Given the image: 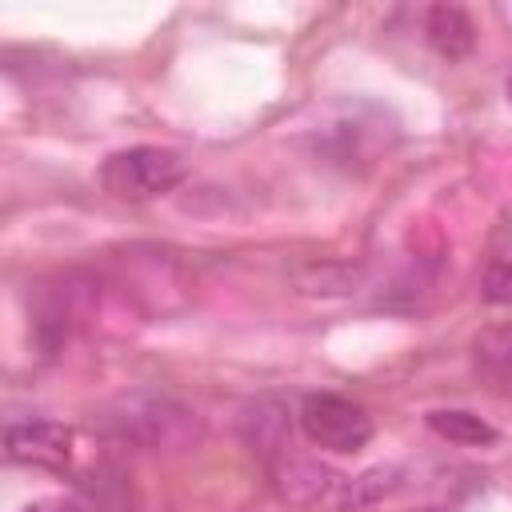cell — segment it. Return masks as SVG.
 Segmentation results:
<instances>
[{
	"label": "cell",
	"instance_id": "6da1fadb",
	"mask_svg": "<svg viewBox=\"0 0 512 512\" xmlns=\"http://www.w3.org/2000/svg\"><path fill=\"white\" fill-rule=\"evenodd\" d=\"M96 428L136 452H184L204 436V424L188 404L156 392H124L108 400L96 416Z\"/></svg>",
	"mask_w": 512,
	"mask_h": 512
},
{
	"label": "cell",
	"instance_id": "7a4b0ae2",
	"mask_svg": "<svg viewBox=\"0 0 512 512\" xmlns=\"http://www.w3.org/2000/svg\"><path fill=\"white\" fill-rule=\"evenodd\" d=\"M188 164L176 148H160V144H132L112 152L100 164V188L116 200L128 204H144L156 200L164 192H172L176 184H184Z\"/></svg>",
	"mask_w": 512,
	"mask_h": 512
},
{
	"label": "cell",
	"instance_id": "3957f363",
	"mask_svg": "<svg viewBox=\"0 0 512 512\" xmlns=\"http://www.w3.org/2000/svg\"><path fill=\"white\" fill-rule=\"evenodd\" d=\"M300 432L308 436V444L324 448V452H360L368 448L372 440V416L348 400V396H336V392H308L300 400Z\"/></svg>",
	"mask_w": 512,
	"mask_h": 512
},
{
	"label": "cell",
	"instance_id": "277c9868",
	"mask_svg": "<svg viewBox=\"0 0 512 512\" xmlns=\"http://www.w3.org/2000/svg\"><path fill=\"white\" fill-rule=\"evenodd\" d=\"M4 452L12 464L64 468L72 456V432L56 420H12L4 428Z\"/></svg>",
	"mask_w": 512,
	"mask_h": 512
},
{
	"label": "cell",
	"instance_id": "5b68a950",
	"mask_svg": "<svg viewBox=\"0 0 512 512\" xmlns=\"http://www.w3.org/2000/svg\"><path fill=\"white\" fill-rule=\"evenodd\" d=\"M472 368L488 392L512 396V324L484 328L472 340Z\"/></svg>",
	"mask_w": 512,
	"mask_h": 512
},
{
	"label": "cell",
	"instance_id": "8992f818",
	"mask_svg": "<svg viewBox=\"0 0 512 512\" xmlns=\"http://www.w3.org/2000/svg\"><path fill=\"white\" fill-rule=\"evenodd\" d=\"M424 32H428V44L444 56V60H460L472 52L476 44V24L464 8L456 4H436L428 8V20H424Z\"/></svg>",
	"mask_w": 512,
	"mask_h": 512
},
{
	"label": "cell",
	"instance_id": "52a82bcc",
	"mask_svg": "<svg viewBox=\"0 0 512 512\" xmlns=\"http://www.w3.org/2000/svg\"><path fill=\"white\" fill-rule=\"evenodd\" d=\"M428 428L440 440L464 444V448H480V444L496 440V428L488 420H480L476 412H464V408H436V412H428Z\"/></svg>",
	"mask_w": 512,
	"mask_h": 512
},
{
	"label": "cell",
	"instance_id": "ba28073f",
	"mask_svg": "<svg viewBox=\"0 0 512 512\" xmlns=\"http://www.w3.org/2000/svg\"><path fill=\"white\" fill-rule=\"evenodd\" d=\"M484 296L492 304H512V256L508 260H496L484 272Z\"/></svg>",
	"mask_w": 512,
	"mask_h": 512
},
{
	"label": "cell",
	"instance_id": "9c48e42d",
	"mask_svg": "<svg viewBox=\"0 0 512 512\" xmlns=\"http://www.w3.org/2000/svg\"><path fill=\"white\" fill-rule=\"evenodd\" d=\"M24 512H88V508L76 504V500H60V496H56V500H32Z\"/></svg>",
	"mask_w": 512,
	"mask_h": 512
},
{
	"label": "cell",
	"instance_id": "30bf717a",
	"mask_svg": "<svg viewBox=\"0 0 512 512\" xmlns=\"http://www.w3.org/2000/svg\"><path fill=\"white\" fill-rule=\"evenodd\" d=\"M504 88H508V100H512V76H508V84H504Z\"/></svg>",
	"mask_w": 512,
	"mask_h": 512
},
{
	"label": "cell",
	"instance_id": "8fae6325",
	"mask_svg": "<svg viewBox=\"0 0 512 512\" xmlns=\"http://www.w3.org/2000/svg\"><path fill=\"white\" fill-rule=\"evenodd\" d=\"M420 512H444V508H420Z\"/></svg>",
	"mask_w": 512,
	"mask_h": 512
}]
</instances>
